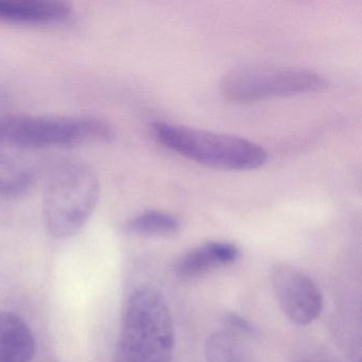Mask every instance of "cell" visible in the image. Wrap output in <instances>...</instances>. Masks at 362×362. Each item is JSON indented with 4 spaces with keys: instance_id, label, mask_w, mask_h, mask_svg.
Instances as JSON below:
<instances>
[{
    "instance_id": "52a82bcc",
    "label": "cell",
    "mask_w": 362,
    "mask_h": 362,
    "mask_svg": "<svg viewBox=\"0 0 362 362\" xmlns=\"http://www.w3.org/2000/svg\"><path fill=\"white\" fill-rule=\"evenodd\" d=\"M35 152L24 149L0 133V196L25 194L37 177Z\"/></svg>"
},
{
    "instance_id": "9c48e42d",
    "label": "cell",
    "mask_w": 362,
    "mask_h": 362,
    "mask_svg": "<svg viewBox=\"0 0 362 362\" xmlns=\"http://www.w3.org/2000/svg\"><path fill=\"white\" fill-rule=\"evenodd\" d=\"M239 256L240 250L234 243L211 241L184 254L175 264V270L181 279H196L214 269L233 264Z\"/></svg>"
},
{
    "instance_id": "ba28073f",
    "label": "cell",
    "mask_w": 362,
    "mask_h": 362,
    "mask_svg": "<svg viewBox=\"0 0 362 362\" xmlns=\"http://www.w3.org/2000/svg\"><path fill=\"white\" fill-rule=\"evenodd\" d=\"M71 11L69 4L54 0H0V22L59 24L69 20Z\"/></svg>"
},
{
    "instance_id": "5b68a950",
    "label": "cell",
    "mask_w": 362,
    "mask_h": 362,
    "mask_svg": "<svg viewBox=\"0 0 362 362\" xmlns=\"http://www.w3.org/2000/svg\"><path fill=\"white\" fill-rule=\"evenodd\" d=\"M0 133L29 151L100 143L111 137L109 124L88 117L11 116L0 119Z\"/></svg>"
},
{
    "instance_id": "7c38bea8",
    "label": "cell",
    "mask_w": 362,
    "mask_h": 362,
    "mask_svg": "<svg viewBox=\"0 0 362 362\" xmlns=\"http://www.w3.org/2000/svg\"><path fill=\"white\" fill-rule=\"evenodd\" d=\"M207 362H255L240 340L230 332L211 334L205 344Z\"/></svg>"
},
{
    "instance_id": "30bf717a",
    "label": "cell",
    "mask_w": 362,
    "mask_h": 362,
    "mask_svg": "<svg viewBox=\"0 0 362 362\" xmlns=\"http://www.w3.org/2000/svg\"><path fill=\"white\" fill-rule=\"evenodd\" d=\"M35 339L28 324L9 311H0V362H31Z\"/></svg>"
},
{
    "instance_id": "3957f363",
    "label": "cell",
    "mask_w": 362,
    "mask_h": 362,
    "mask_svg": "<svg viewBox=\"0 0 362 362\" xmlns=\"http://www.w3.org/2000/svg\"><path fill=\"white\" fill-rule=\"evenodd\" d=\"M122 346L127 362H171L173 317L156 289L139 288L129 298L122 315Z\"/></svg>"
},
{
    "instance_id": "8992f818",
    "label": "cell",
    "mask_w": 362,
    "mask_h": 362,
    "mask_svg": "<svg viewBox=\"0 0 362 362\" xmlns=\"http://www.w3.org/2000/svg\"><path fill=\"white\" fill-rule=\"evenodd\" d=\"M272 286L279 307L293 323L308 325L321 315V290L303 271L286 264L279 266L272 273Z\"/></svg>"
},
{
    "instance_id": "7a4b0ae2",
    "label": "cell",
    "mask_w": 362,
    "mask_h": 362,
    "mask_svg": "<svg viewBox=\"0 0 362 362\" xmlns=\"http://www.w3.org/2000/svg\"><path fill=\"white\" fill-rule=\"evenodd\" d=\"M100 184L88 165L77 160L61 163L52 170L43 201L46 230L57 239L77 234L96 209Z\"/></svg>"
},
{
    "instance_id": "8fae6325",
    "label": "cell",
    "mask_w": 362,
    "mask_h": 362,
    "mask_svg": "<svg viewBox=\"0 0 362 362\" xmlns=\"http://www.w3.org/2000/svg\"><path fill=\"white\" fill-rule=\"evenodd\" d=\"M181 222L171 214L148 211L135 216L124 226L129 234L141 237H169L177 234Z\"/></svg>"
},
{
    "instance_id": "4fadbf2b",
    "label": "cell",
    "mask_w": 362,
    "mask_h": 362,
    "mask_svg": "<svg viewBox=\"0 0 362 362\" xmlns=\"http://www.w3.org/2000/svg\"><path fill=\"white\" fill-rule=\"evenodd\" d=\"M226 321L228 322V324L232 327L236 328V329L240 330V332H249V334L253 332V327L250 325L249 322L245 321L243 317H239V315H234V313L228 315L226 317Z\"/></svg>"
},
{
    "instance_id": "6da1fadb",
    "label": "cell",
    "mask_w": 362,
    "mask_h": 362,
    "mask_svg": "<svg viewBox=\"0 0 362 362\" xmlns=\"http://www.w3.org/2000/svg\"><path fill=\"white\" fill-rule=\"evenodd\" d=\"M151 131L156 141L167 149L211 168L254 170L268 160L264 148L234 135L162 122L152 124Z\"/></svg>"
},
{
    "instance_id": "277c9868",
    "label": "cell",
    "mask_w": 362,
    "mask_h": 362,
    "mask_svg": "<svg viewBox=\"0 0 362 362\" xmlns=\"http://www.w3.org/2000/svg\"><path fill=\"white\" fill-rule=\"evenodd\" d=\"M327 86V80L310 69L254 64L226 74L220 82V93L226 100L232 103H255L321 92Z\"/></svg>"
}]
</instances>
